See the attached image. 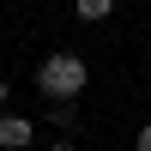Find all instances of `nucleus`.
I'll return each mask as SVG.
<instances>
[{
  "instance_id": "f257e3e1",
  "label": "nucleus",
  "mask_w": 151,
  "mask_h": 151,
  "mask_svg": "<svg viewBox=\"0 0 151 151\" xmlns=\"http://www.w3.org/2000/svg\"><path fill=\"white\" fill-rule=\"evenodd\" d=\"M85 79H91V67H85L79 55H48L42 67H36V85H42L55 103H73V97L85 91Z\"/></svg>"
},
{
  "instance_id": "20e7f679",
  "label": "nucleus",
  "mask_w": 151,
  "mask_h": 151,
  "mask_svg": "<svg viewBox=\"0 0 151 151\" xmlns=\"http://www.w3.org/2000/svg\"><path fill=\"white\" fill-rule=\"evenodd\" d=\"M133 145H139V151H151V121H145L139 133H133Z\"/></svg>"
},
{
  "instance_id": "f03ea898",
  "label": "nucleus",
  "mask_w": 151,
  "mask_h": 151,
  "mask_svg": "<svg viewBox=\"0 0 151 151\" xmlns=\"http://www.w3.org/2000/svg\"><path fill=\"white\" fill-rule=\"evenodd\" d=\"M30 139H36V127L24 115H0V145H6V151H24Z\"/></svg>"
},
{
  "instance_id": "7ed1b4c3",
  "label": "nucleus",
  "mask_w": 151,
  "mask_h": 151,
  "mask_svg": "<svg viewBox=\"0 0 151 151\" xmlns=\"http://www.w3.org/2000/svg\"><path fill=\"white\" fill-rule=\"evenodd\" d=\"M73 12H79L85 24H103L109 12H115V0H73Z\"/></svg>"
},
{
  "instance_id": "423d86ee",
  "label": "nucleus",
  "mask_w": 151,
  "mask_h": 151,
  "mask_svg": "<svg viewBox=\"0 0 151 151\" xmlns=\"http://www.w3.org/2000/svg\"><path fill=\"white\" fill-rule=\"evenodd\" d=\"M0 115H6V79H0Z\"/></svg>"
},
{
  "instance_id": "39448f33",
  "label": "nucleus",
  "mask_w": 151,
  "mask_h": 151,
  "mask_svg": "<svg viewBox=\"0 0 151 151\" xmlns=\"http://www.w3.org/2000/svg\"><path fill=\"white\" fill-rule=\"evenodd\" d=\"M48 151H73V139H55V145H48Z\"/></svg>"
}]
</instances>
